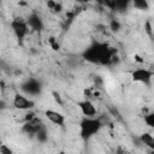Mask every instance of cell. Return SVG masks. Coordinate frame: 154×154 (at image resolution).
<instances>
[{
  "label": "cell",
  "mask_w": 154,
  "mask_h": 154,
  "mask_svg": "<svg viewBox=\"0 0 154 154\" xmlns=\"http://www.w3.org/2000/svg\"><path fill=\"white\" fill-rule=\"evenodd\" d=\"M154 76V72L144 69V67H140V69H135L131 72V79L134 82H138V83H143V84H150V81Z\"/></svg>",
  "instance_id": "5b68a950"
},
{
  "label": "cell",
  "mask_w": 154,
  "mask_h": 154,
  "mask_svg": "<svg viewBox=\"0 0 154 154\" xmlns=\"http://www.w3.org/2000/svg\"><path fill=\"white\" fill-rule=\"evenodd\" d=\"M48 42H49V45H51V47H52L53 51H59V49H60V45H59V42L55 40V37H53V36L49 37Z\"/></svg>",
  "instance_id": "d6986e66"
},
{
  "label": "cell",
  "mask_w": 154,
  "mask_h": 154,
  "mask_svg": "<svg viewBox=\"0 0 154 154\" xmlns=\"http://www.w3.org/2000/svg\"><path fill=\"white\" fill-rule=\"evenodd\" d=\"M109 29L113 32H118L122 29V24L117 19H111V22H109Z\"/></svg>",
  "instance_id": "e0dca14e"
},
{
  "label": "cell",
  "mask_w": 154,
  "mask_h": 154,
  "mask_svg": "<svg viewBox=\"0 0 154 154\" xmlns=\"http://www.w3.org/2000/svg\"><path fill=\"white\" fill-rule=\"evenodd\" d=\"M35 138H36L38 142H41V143L47 142V140H48V132H47V129H46V126H45V125H43V126H42V128L36 132Z\"/></svg>",
  "instance_id": "7c38bea8"
},
{
  "label": "cell",
  "mask_w": 154,
  "mask_h": 154,
  "mask_svg": "<svg viewBox=\"0 0 154 154\" xmlns=\"http://www.w3.org/2000/svg\"><path fill=\"white\" fill-rule=\"evenodd\" d=\"M132 5L135 8L140 11H148L149 10V4L147 0H131Z\"/></svg>",
  "instance_id": "4fadbf2b"
},
{
  "label": "cell",
  "mask_w": 154,
  "mask_h": 154,
  "mask_svg": "<svg viewBox=\"0 0 154 154\" xmlns=\"http://www.w3.org/2000/svg\"><path fill=\"white\" fill-rule=\"evenodd\" d=\"M97 5H100V6H105V0H94Z\"/></svg>",
  "instance_id": "d4e9b609"
},
{
  "label": "cell",
  "mask_w": 154,
  "mask_h": 154,
  "mask_svg": "<svg viewBox=\"0 0 154 154\" xmlns=\"http://www.w3.org/2000/svg\"><path fill=\"white\" fill-rule=\"evenodd\" d=\"M140 140H141V142H142L146 147H148V148H150L152 150H154V136H153L152 134H149V132H143V134L140 135Z\"/></svg>",
  "instance_id": "8fae6325"
},
{
  "label": "cell",
  "mask_w": 154,
  "mask_h": 154,
  "mask_svg": "<svg viewBox=\"0 0 154 154\" xmlns=\"http://www.w3.org/2000/svg\"><path fill=\"white\" fill-rule=\"evenodd\" d=\"M102 126H103V123L100 118L84 117L79 122V136L84 141H88L93 136H95L101 130Z\"/></svg>",
  "instance_id": "7a4b0ae2"
},
{
  "label": "cell",
  "mask_w": 154,
  "mask_h": 154,
  "mask_svg": "<svg viewBox=\"0 0 154 154\" xmlns=\"http://www.w3.org/2000/svg\"><path fill=\"white\" fill-rule=\"evenodd\" d=\"M47 6H48V8H49L52 12H54V13H60L61 10H63L61 4L57 2L55 0H47Z\"/></svg>",
  "instance_id": "9a60e30c"
},
{
  "label": "cell",
  "mask_w": 154,
  "mask_h": 154,
  "mask_svg": "<svg viewBox=\"0 0 154 154\" xmlns=\"http://www.w3.org/2000/svg\"><path fill=\"white\" fill-rule=\"evenodd\" d=\"M144 30H146V32H147L148 36L154 37V29L152 28V24H150L149 20H147V22L144 23Z\"/></svg>",
  "instance_id": "ac0fdd59"
},
{
  "label": "cell",
  "mask_w": 154,
  "mask_h": 154,
  "mask_svg": "<svg viewBox=\"0 0 154 154\" xmlns=\"http://www.w3.org/2000/svg\"><path fill=\"white\" fill-rule=\"evenodd\" d=\"M105 7L111 11H116V0H105Z\"/></svg>",
  "instance_id": "44dd1931"
},
{
  "label": "cell",
  "mask_w": 154,
  "mask_h": 154,
  "mask_svg": "<svg viewBox=\"0 0 154 154\" xmlns=\"http://www.w3.org/2000/svg\"><path fill=\"white\" fill-rule=\"evenodd\" d=\"M26 22H28L30 29H32L34 31L40 32V31L43 30V20H42V18H41V16H40L38 13L31 12V13L28 16Z\"/></svg>",
  "instance_id": "9c48e42d"
},
{
  "label": "cell",
  "mask_w": 154,
  "mask_h": 154,
  "mask_svg": "<svg viewBox=\"0 0 154 154\" xmlns=\"http://www.w3.org/2000/svg\"><path fill=\"white\" fill-rule=\"evenodd\" d=\"M77 105H78V107H79V109L84 117H95L96 116V112H97L96 107L94 106V103L90 100L84 99L82 101H78Z\"/></svg>",
  "instance_id": "ba28073f"
},
{
  "label": "cell",
  "mask_w": 154,
  "mask_h": 154,
  "mask_svg": "<svg viewBox=\"0 0 154 154\" xmlns=\"http://www.w3.org/2000/svg\"><path fill=\"white\" fill-rule=\"evenodd\" d=\"M52 95H53L54 101H55L59 106H63V105H64V102H63V100H61V96H60V94H59L58 91H53V93H52Z\"/></svg>",
  "instance_id": "ffe728a7"
},
{
  "label": "cell",
  "mask_w": 154,
  "mask_h": 154,
  "mask_svg": "<svg viewBox=\"0 0 154 154\" xmlns=\"http://www.w3.org/2000/svg\"><path fill=\"white\" fill-rule=\"evenodd\" d=\"M76 1H77L78 4H87L89 0H76Z\"/></svg>",
  "instance_id": "484cf974"
},
{
  "label": "cell",
  "mask_w": 154,
  "mask_h": 154,
  "mask_svg": "<svg viewBox=\"0 0 154 154\" xmlns=\"http://www.w3.org/2000/svg\"><path fill=\"white\" fill-rule=\"evenodd\" d=\"M29 28L30 26H29L26 19H24L23 17H14L11 20V29L20 45L23 43L24 38L29 34Z\"/></svg>",
  "instance_id": "3957f363"
},
{
  "label": "cell",
  "mask_w": 154,
  "mask_h": 154,
  "mask_svg": "<svg viewBox=\"0 0 154 154\" xmlns=\"http://www.w3.org/2000/svg\"><path fill=\"white\" fill-rule=\"evenodd\" d=\"M22 90L26 94V95H38L41 94L42 90V84L38 79L36 78H28L23 84H22Z\"/></svg>",
  "instance_id": "8992f818"
},
{
  "label": "cell",
  "mask_w": 154,
  "mask_h": 154,
  "mask_svg": "<svg viewBox=\"0 0 154 154\" xmlns=\"http://www.w3.org/2000/svg\"><path fill=\"white\" fill-rule=\"evenodd\" d=\"M0 153H1V154H11L12 150H11L10 148H7L5 144H2V146L0 147Z\"/></svg>",
  "instance_id": "603a6c76"
},
{
  "label": "cell",
  "mask_w": 154,
  "mask_h": 154,
  "mask_svg": "<svg viewBox=\"0 0 154 154\" xmlns=\"http://www.w3.org/2000/svg\"><path fill=\"white\" fill-rule=\"evenodd\" d=\"M134 59H135V61H137V63H140V64H142V63L144 61V59H143L141 55H138V54H135V55H134Z\"/></svg>",
  "instance_id": "cb8c5ba5"
},
{
  "label": "cell",
  "mask_w": 154,
  "mask_h": 154,
  "mask_svg": "<svg viewBox=\"0 0 154 154\" xmlns=\"http://www.w3.org/2000/svg\"><path fill=\"white\" fill-rule=\"evenodd\" d=\"M144 123H146L149 128L154 129V111L150 112V113H148L147 116H144Z\"/></svg>",
  "instance_id": "2e32d148"
},
{
  "label": "cell",
  "mask_w": 154,
  "mask_h": 154,
  "mask_svg": "<svg viewBox=\"0 0 154 154\" xmlns=\"http://www.w3.org/2000/svg\"><path fill=\"white\" fill-rule=\"evenodd\" d=\"M131 2V0H116V11L117 12H125L129 7V4Z\"/></svg>",
  "instance_id": "5bb4252c"
},
{
  "label": "cell",
  "mask_w": 154,
  "mask_h": 154,
  "mask_svg": "<svg viewBox=\"0 0 154 154\" xmlns=\"http://www.w3.org/2000/svg\"><path fill=\"white\" fill-rule=\"evenodd\" d=\"M35 117H36V116H35V113H34L31 109H29V111L25 113V116H24V122H29V120H32Z\"/></svg>",
  "instance_id": "7402d4cb"
},
{
  "label": "cell",
  "mask_w": 154,
  "mask_h": 154,
  "mask_svg": "<svg viewBox=\"0 0 154 154\" xmlns=\"http://www.w3.org/2000/svg\"><path fill=\"white\" fill-rule=\"evenodd\" d=\"M45 117L53 124L58 125V126H64L65 124V117L63 113L54 111V109H46L45 111Z\"/></svg>",
  "instance_id": "30bf717a"
},
{
  "label": "cell",
  "mask_w": 154,
  "mask_h": 154,
  "mask_svg": "<svg viewBox=\"0 0 154 154\" xmlns=\"http://www.w3.org/2000/svg\"><path fill=\"white\" fill-rule=\"evenodd\" d=\"M117 51L112 47H109L107 43L96 42L89 46L83 52V59L91 63V64H99V65H109L114 63V59Z\"/></svg>",
  "instance_id": "6da1fadb"
},
{
  "label": "cell",
  "mask_w": 154,
  "mask_h": 154,
  "mask_svg": "<svg viewBox=\"0 0 154 154\" xmlns=\"http://www.w3.org/2000/svg\"><path fill=\"white\" fill-rule=\"evenodd\" d=\"M12 105H13V107L16 109H19V111H29V109H32L35 107V101L31 100V99H29V97H26L23 94L17 93L13 96Z\"/></svg>",
  "instance_id": "277c9868"
},
{
  "label": "cell",
  "mask_w": 154,
  "mask_h": 154,
  "mask_svg": "<svg viewBox=\"0 0 154 154\" xmlns=\"http://www.w3.org/2000/svg\"><path fill=\"white\" fill-rule=\"evenodd\" d=\"M43 126V123L40 118L35 117L32 120H29V122H24L23 126H22V131L26 135H30V136H35L36 132Z\"/></svg>",
  "instance_id": "52a82bcc"
}]
</instances>
